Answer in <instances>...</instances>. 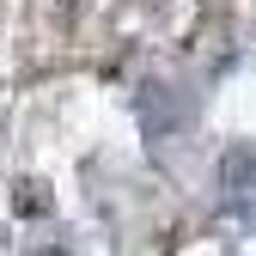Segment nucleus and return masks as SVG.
Instances as JSON below:
<instances>
[{"label": "nucleus", "mask_w": 256, "mask_h": 256, "mask_svg": "<svg viewBox=\"0 0 256 256\" xmlns=\"http://www.w3.org/2000/svg\"><path fill=\"white\" fill-rule=\"evenodd\" d=\"M140 122H146L152 140H165V134H183V128L196 122V104H189V92H177V86H146Z\"/></svg>", "instance_id": "nucleus-1"}, {"label": "nucleus", "mask_w": 256, "mask_h": 256, "mask_svg": "<svg viewBox=\"0 0 256 256\" xmlns=\"http://www.w3.org/2000/svg\"><path fill=\"white\" fill-rule=\"evenodd\" d=\"M220 189H226V196H250L256 189V146L250 140H232L226 152H220Z\"/></svg>", "instance_id": "nucleus-2"}, {"label": "nucleus", "mask_w": 256, "mask_h": 256, "mask_svg": "<svg viewBox=\"0 0 256 256\" xmlns=\"http://www.w3.org/2000/svg\"><path fill=\"white\" fill-rule=\"evenodd\" d=\"M12 208H24V214H49V189H43L37 177H24L18 196H12Z\"/></svg>", "instance_id": "nucleus-3"}]
</instances>
